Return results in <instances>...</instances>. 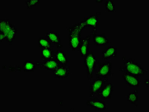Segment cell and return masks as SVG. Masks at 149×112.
Returning <instances> with one entry per match:
<instances>
[{
    "label": "cell",
    "mask_w": 149,
    "mask_h": 112,
    "mask_svg": "<svg viewBox=\"0 0 149 112\" xmlns=\"http://www.w3.org/2000/svg\"><path fill=\"white\" fill-rule=\"evenodd\" d=\"M113 0H108L105 2V9L109 12H114L116 10V6Z\"/></svg>",
    "instance_id": "7402d4cb"
},
{
    "label": "cell",
    "mask_w": 149,
    "mask_h": 112,
    "mask_svg": "<svg viewBox=\"0 0 149 112\" xmlns=\"http://www.w3.org/2000/svg\"><path fill=\"white\" fill-rule=\"evenodd\" d=\"M123 64L120 66V71L124 73L134 75L138 77L144 76L147 74L148 70L146 69L141 65L135 62L134 60L126 57H122Z\"/></svg>",
    "instance_id": "6da1fadb"
},
{
    "label": "cell",
    "mask_w": 149,
    "mask_h": 112,
    "mask_svg": "<svg viewBox=\"0 0 149 112\" xmlns=\"http://www.w3.org/2000/svg\"><path fill=\"white\" fill-rule=\"evenodd\" d=\"M108 81V78H97L94 79L90 84V98L96 96Z\"/></svg>",
    "instance_id": "8992f818"
},
{
    "label": "cell",
    "mask_w": 149,
    "mask_h": 112,
    "mask_svg": "<svg viewBox=\"0 0 149 112\" xmlns=\"http://www.w3.org/2000/svg\"><path fill=\"white\" fill-rule=\"evenodd\" d=\"M84 28L80 23L69 27V45L72 50L74 51L78 49L81 38V34Z\"/></svg>",
    "instance_id": "7a4b0ae2"
},
{
    "label": "cell",
    "mask_w": 149,
    "mask_h": 112,
    "mask_svg": "<svg viewBox=\"0 0 149 112\" xmlns=\"http://www.w3.org/2000/svg\"><path fill=\"white\" fill-rule=\"evenodd\" d=\"M114 91V86L111 83H106L99 93V96L103 100L111 99Z\"/></svg>",
    "instance_id": "8fae6325"
},
{
    "label": "cell",
    "mask_w": 149,
    "mask_h": 112,
    "mask_svg": "<svg viewBox=\"0 0 149 112\" xmlns=\"http://www.w3.org/2000/svg\"><path fill=\"white\" fill-rule=\"evenodd\" d=\"M91 39V36H90L81 38L78 50L80 53L82 57H84L90 50Z\"/></svg>",
    "instance_id": "30bf717a"
},
{
    "label": "cell",
    "mask_w": 149,
    "mask_h": 112,
    "mask_svg": "<svg viewBox=\"0 0 149 112\" xmlns=\"http://www.w3.org/2000/svg\"><path fill=\"white\" fill-rule=\"evenodd\" d=\"M38 44L40 48L42 49L52 48V42L47 38H39Z\"/></svg>",
    "instance_id": "44dd1931"
},
{
    "label": "cell",
    "mask_w": 149,
    "mask_h": 112,
    "mask_svg": "<svg viewBox=\"0 0 149 112\" xmlns=\"http://www.w3.org/2000/svg\"><path fill=\"white\" fill-rule=\"evenodd\" d=\"M94 45L96 46H103L108 45L109 40L104 35H97L96 33L91 32Z\"/></svg>",
    "instance_id": "5bb4252c"
},
{
    "label": "cell",
    "mask_w": 149,
    "mask_h": 112,
    "mask_svg": "<svg viewBox=\"0 0 149 112\" xmlns=\"http://www.w3.org/2000/svg\"><path fill=\"white\" fill-rule=\"evenodd\" d=\"M80 23L84 29L86 27H91L93 28V32L96 33L99 24V18L97 14L91 15L88 18H85Z\"/></svg>",
    "instance_id": "52a82bcc"
},
{
    "label": "cell",
    "mask_w": 149,
    "mask_h": 112,
    "mask_svg": "<svg viewBox=\"0 0 149 112\" xmlns=\"http://www.w3.org/2000/svg\"><path fill=\"white\" fill-rule=\"evenodd\" d=\"M46 38L54 45L57 46V48H63V46L61 44V37L58 33L50 31L46 35Z\"/></svg>",
    "instance_id": "2e32d148"
},
{
    "label": "cell",
    "mask_w": 149,
    "mask_h": 112,
    "mask_svg": "<svg viewBox=\"0 0 149 112\" xmlns=\"http://www.w3.org/2000/svg\"><path fill=\"white\" fill-rule=\"evenodd\" d=\"M99 68L96 72V78H108L113 77L112 73V64L110 62H98Z\"/></svg>",
    "instance_id": "5b68a950"
},
{
    "label": "cell",
    "mask_w": 149,
    "mask_h": 112,
    "mask_svg": "<svg viewBox=\"0 0 149 112\" xmlns=\"http://www.w3.org/2000/svg\"><path fill=\"white\" fill-rule=\"evenodd\" d=\"M117 48L113 46L106 48L102 52V57L103 60H108L117 57Z\"/></svg>",
    "instance_id": "9a60e30c"
},
{
    "label": "cell",
    "mask_w": 149,
    "mask_h": 112,
    "mask_svg": "<svg viewBox=\"0 0 149 112\" xmlns=\"http://www.w3.org/2000/svg\"><path fill=\"white\" fill-rule=\"evenodd\" d=\"M103 1H96V2H98V3H102L103 2Z\"/></svg>",
    "instance_id": "d4e9b609"
},
{
    "label": "cell",
    "mask_w": 149,
    "mask_h": 112,
    "mask_svg": "<svg viewBox=\"0 0 149 112\" xmlns=\"http://www.w3.org/2000/svg\"><path fill=\"white\" fill-rule=\"evenodd\" d=\"M0 35H1V42H2V41H3L4 39H5V36L1 32H0Z\"/></svg>",
    "instance_id": "cb8c5ba5"
},
{
    "label": "cell",
    "mask_w": 149,
    "mask_h": 112,
    "mask_svg": "<svg viewBox=\"0 0 149 112\" xmlns=\"http://www.w3.org/2000/svg\"><path fill=\"white\" fill-rule=\"evenodd\" d=\"M40 1H30L27 0L25 2L27 9H32L33 6H36L40 3Z\"/></svg>",
    "instance_id": "603a6c76"
},
{
    "label": "cell",
    "mask_w": 149,
    "mask_h": 112,
    "mask_svg": "<svg viewBox=\"0 0 149 112\" xmlns=\"http://www.w3.org/2000/svg\"><path fill=\"white\" fill-rule=\"evenodd\" d=\"M55 53L52 48L42 49L41 51V59L46 61L54 59Z\"/></svg>",
    "instance_id": "ac0fdd59"
},
{
    "label": "cell",
    "mask_w": 149,
    "mask_h": 112,
    "mask_svg": "<svg viewBox=\"0 0 149 112\" xmlns=\"http://www.w3.org/2000/svg\"><path fill=\"white\" fill-rule=\"evenodd\" d=\"M36 66L40 68L44 69L48 71H54L61 65L55 59L44 61V62H37L35 63Z\"/></svg>",
    "instance_id": "9c48e42d"
},
{
    "label": "cell",
    "mask_w": 149,
    "mask_h": 112,
    "mask_svg": "<svg viewBox=\"0 0 149 112\" xmlns=\"http://www.w3.org/2000/svg\"><path fill=\"white\" fill-rule=\"evenodd\" d=\"M84 64L85 67L87 80L91 81L93 77L97 64L96 57L92 51L89 50L84 57Z\"/></svg>",
    "instance_id": "3957f363"
},
{
    "label": "cell",
    "mask_w": 149,
    "mask_h": 112,
    "mask_svg": "<svg viewBox=\"0 0 149 112\" xmlns=\"http://www.w3.org/2000/svg\"><path fill=\"white\" fill-rule=\"evenodd\" d=\"M87 106L95 109L97 111H104L107 109L108 106L104 101L99 100L98 97H96L90 98L89 100L86 102Z\"/></svg>",
    "instance_id": "ba28073f"
},
{
    "label": "cell",
    "mask_w": 149,
    "mask_h": 112,
    "mask_svg": "<svg viewBox=\"0 0 149 112\" xmlns=\"http://www.w3.org/2000/svg\"><path fill=\"white\" fill-rule=\"evenodd\" d=\"M122 78L129 87H139L141 82L138 77L129 74L124 73L122 75Z\"/></svg>",
    "instance_id": "4fadbf2b"
},
{
    "label": "cell",
    "mask_w": 149,
    "mask_h": 112,
    "mask_svg": "<svg viewBox=\"0 0 149 112\" xmlns=\"http://www.w3.org/2000/svg\"><path fill=\"white\" fill-rule=\"evenodd\" d=\"M70 73V67L68 65L61 66L53 72V75L54 77L60 79L68 77Z\"/></svg>",
    "instance_id": "7c38bea8"
},
{
    "label": "cell",
    "mask_w": 149,
    "mask_h": 112,
    "mask_svg": "<svg viewBox=\"0 0 149 112\" xmlns=\"http://www.w3.org/2000/svg\"><path fill=\"white\" fill-rule=\"evenodd\" d=\"M1 32L4 35L7 42L12 44L15 38L17 30L15 27L7 19H1L0 21Z\"/></svg>",
    "instance_id": "277c9868"
},
{
    "label": "cell",
    "mask_w": 149,
    "mask_h": 112,
    "mask_svg": "<svg viewBox=\"0 0 149 112\" xmlns=\"http://www.w3.org/2000/svg\"><path fill=\"white\" fill-rule=\"evenodd\" d=\"M35 63L29 60H26L23 63L22 69L25 72H32L36 69Z\"/></svg>",
    "instance_id": "ffe728a7"
},
{
    "label": "cell",
    "mask_w": 149,
    "mask_h": 112,
    "mask_svg": "<svg viewBox=\"0 0 149 112\" xmlns=\"http://www.w3.org/2000/svg\"><path fill=\"white\" fill-rule=\"evenodd\" d=\"M138 91L135 90L129 93V94L126 96V100L130 102L131 104L137 106L136 104L138 101Z\"/></svg>",
    "instance_id": "d6986e66"
},
{
    "label": "cell",
    "mask_w": 149,
    "mask_h": 112,
    "mask_svg": "<svg viewBox=\"0 0 149 112\" xmlns=\"http://www.w3.org/2000/svg\"><path fill=\"white\" fill-rule=\"evenodd\" d=\"M55 59L61 66H67L69 62L68 57L63 51H57L55 53Z\"/></svg>",
    "instance_id": "e0dca14e"
}]
</instances>
